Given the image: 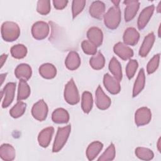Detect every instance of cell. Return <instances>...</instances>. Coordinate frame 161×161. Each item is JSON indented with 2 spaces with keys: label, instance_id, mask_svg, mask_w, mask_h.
I'll list each match as a JSON object with an SVG mask.
<instances>
[{
  "label": "cell",
  "instance_id": "cell-14",
  "mask_svg": "<svg viewBox=\"0 0 161 161\" xmlns=\"http://www.w3.org/2000/svg\"><path fill=\"white\" fill-rule=\"evenodd\" d=\"M87 36L91 43L96 47H99L103 43V34L101 29L97 27H91L87 32Z\"/></svg>",
  "mask_w": 161,
  "mask_h": 161
},
{
  "label": "cell",
  "instance_id": "cell-23",
  "mask_svg": "<svg viewBox=\"0 0 161 161\" xmlns=\"http://www.w3.org/2000/svg\"><path fill=\"white\" fill-rule=\"evenodd\" d=\"M103 144L98 141L93 142L89 145L86 150V156L89 160H94L103 149Z\"/></svg>",
  "mask_w": 161,
  "mask_h": 161
},
{
  "label": "cell",
  "instance_id": "cell-43",
  "mask_svg": "<svg viewBox=\"0 0 161 161\" xmlns=\"http://www.w3.org/2000/svg\"><path fill=\"white\" fill-rule=\"evenodd\" d=\"M112 3L114 4V6H119V3H120V1H112Z\"/></svg>",
  "mask_w": 161,
  "mask_h": 161
},
{
  "label": "cell",
  "instance_id": "cell-34",
  "mask_svg": "<svg viewBox=\"0 0 161 161\" xmlns=\"http://www.w3.org/2000/svg\"><path fill=\"white\" fill-rule=\"evenodd\" d=\"M115 147L113 143H111L104 152L99 157L98 160L104 161V160H113L115 157Z\"/></svg>",
  "mask_w": 161,
  "mask_h": 161
},
{
  "label": "cell",
  "instance_id": "cell-12",
  "mask_svg": "<svg viewBox=\"0 0 161 161\" xmlns=\"http://www.w3.org/2000/svg\"><path fill=\"white\" fill-rule=\"evenodd\" d=\"M154 9L155 6L153 5H150L145 8L142 11L137 21L138 28L140 30H143L147 26L148 22L149 21L150 18L153 13Z\"/></svg>",
  "mask_w": 161,
  "mask_h": 161
},
{
  "label": "cell",
  "instance_id": "cell-41",
  "mask_svg": "<svg viewBox=\"0 0 161 161\" xmlns=\"http://www.w3.org/2000/svg\"><path fill=\"white\" fill-rule=\"evenodd\" d=\"M6 75H7V73L1 74L0 77H1V85L3 84L4 80V79H5V78H6Z\"/></svg>",
  "mask_w": 161,
  "mask_h": 161
},
{
  "label": "cell",
  "instance_id": "cell-6",
  "mask_svg": "<svg viewBox=\"0 0 161 161\" xmlns=\"http://www.w3.org/2000/svg\"><path fill=\"white\" fill-rule=\"evenodd\" d=\"M48 111L47 104L43 99H40L33 104L31 109V114L35 119L42 121L46 119Z\"/></svg>",
  "mask_w": 161,
  "mask_h": 161
},
{
  "label": "cell",
  "instance_id": "cell-33",
  "mask_svg": "<svg viewBox=\"0 0 161 161\" xmlns=\"http://www.w3.org/2000/svg\"><path fill=\"white\" fill-rule=\"evenodd\" d=\"M50 1L48 0H40L37 2L36 11L42 15H47L50 11Z\"/></svg>",
  "mask_w": 161,
  "mask_h": 161
},
{
  "label": "cell",
  "instance_id": "cell-3",
  "mask_svg": "<svg viewBox=\"0 0 161 161\" xmlns=\"http://www.w3.org/2000/svg\"><path fill=\"white\" fill-rule=\"evenodd\" d=\"M71 131L70 125H67L64 127H59L58 128L55 141L53 142L52 151L53 152H59L66 143L69 136Z\"/></svg>",
  "mask_w": 161,
  "mask_h": 161
},
{
  "label": "cell",
  "instance_id": "cell-22",
  "mask_svg": "<svg viewBox=\"0 0 161 161\" xmlns=\"http://www.w3.org/2000/svg\"><path fill=\"white\" fill-rule=\"evenodd\" d=\"M39 73L42 77L47 79H51L55 77L57 74V69L53 64L46 63L42 64L40 67Z\"/></svg>",
  "mask_w": 161,
  "mask_h": 161
},
{
  "label": "cell",
  "instance_id": "cell-5",
  "mask_svg": "<svg viewBox=\"0 0 161 161\" xmlns=\"http://www.w3.org/2000/svg\"><path fill=\"white\" fill-rule=\"evenodd\" d=\"M15 89L16 84L14 82H9L1 91V97L3 101L2 107L3 108L8 107L13 102L14 97Z\"/></svg>",
  "mask_w": 161,
  "mask_h": 161
},
{
  "label": "cell",
  "instance_id": "cell-17",
  "mask_svg": "<svg viewBox=\"0 0 161 161\" xmlns=\"http://www.w3.org/2000/svg\"><path fill=\"white\" fill-rule=\"evenodd\" d=\"M155 42V35L153 32L148 34L144 38L140 48L139 55L142 57H146L150 51Z\"/></svg>",
  "mask_w": 161,
  "mask_h": 161
},
{
  "label": "cell",
  "instance_id": "cell-25",
  "mask_svg": "<svg viewBox=\"0 0 161 161\" xmlns=\"http://www.w3.org/2000/svg\"><path fill=\"white\" fill-rule=\"evenodd\" d=\"M52 119L55 123H67L69 120V113L64 108H57L53 112Z\"/></svg>",
  "mask_w": 161,
  "mask_h": 161
},
{
  "label": "cell",
  "instance_id": "cell-21",
  "mask_svg": "<svg viewBox=\"0 0 161 161\" xmlns=\"http://www.w3.org/2000/svg\"><path fill=\"white\" fill-rule=\"evenodd\" d=\"M16 152L14 147L8 143H4L0 147V157L5 161H11L14 159Z\"/></svg>",
  "mask_w": 161,
  "mask_h": 161
},
{
  "label": "cell",
  "instance_id": "cell-31",
  "mask_svg": "<svg viewBox=\"0 0 161 161\" xmlns=\"http://www.w3.org/2000/svg\"><path fill=\"white\" fill-rule=\"evenodd\" d=\"M27 53V48L23 44H17L11 48V54L13 57L21 59L24 58Z\"/></svg>",
  "mask_w": 161,
  "mask_h": 161
},
{
  "label": "cell",
  "instance_id": "cell-28",
  "mask_svg": "<svg viewBox=\"0 0 161 161\" xmlns=\"http://www.w3.org/2000/svg\"><path fill=\"white\" fill-rule=\"evenodd\" d=\"M93 99L92 94L89 91H85L82 95L81 108L85 113H89L92 108Z\"/></svg>",
  "mask_w": 161,
  "mask_h": 161
},
{
  "label": "cell",
  "instance_id": "cell-26",
  "mask_svg": "<svg viewBox=\"0 0 161 161\" xmlns=\"http://www.w3.org/2000/svg\"><path fill=\"white\" fill-rule=\"evenodd\" d=\"M109 69L113 75V77L120 82L122 79L121 66L115 57H113L111 59L109 64Z\"/></svg>",
  "mask_w": 161,
  "mask_h": 161
},
{
  "label": "cell",
  "instance_id": "cell-11",
  "mask_svg": "<svg viewBox=\"0 0 161 161\" xmlns=\"http://www.w3.org/2000/svg\"><path fill=\"white\" fill-rule=\"evenodd\" d=\"M111 104V99L104 92L101 87L99 86L96 91V104L101 110L108 109Z\"/></svg>",
  "mask_w": 161,
  "mask_h": 161
},
{
  "label": "cell",
  "instance_id": "cell-16",
  "mask_svg": "<svg viewBox=\"0 0 161 161\" xmlns=\"http://www.w3.org/2000/svg\"><path fill=\"white\" fill-rule=\"evenodd\" d=\"M53 133L54 128L52 126L43 129L38 136V142L39 145L44 148L47 147L50 143Z\"/></svg>",
  "mask_w": 161,
  "mask_h": 161
},
{
  "label": "cell",
  "instance_id": "cell-13",
  "mask_svg": "<svg viewBox=\"0 0 161 161\" xmlns=\"http://www.w3.org/2000/svg\"><path fill=\"white\" fill-rule=\"evenodd\" d=\"M113 50L114 53L123 60L130 59L133 55V50L121 42H118L115 44L113 47Z\"/></svg>",
  "mask_w": 161,
  "mask_h": 161
},
{
  "label": "cell",
  "instance_id": "cell-15",
  "mask_svg": "<svg viewBox=\"0 0 161 161\" xmlns=\"http://www.w3.org/2000/svg\"><path fill=\"white\" fill-rule=\"evenodd\" d=\"M140 38V34L138 31L133 28H128L124 32L123 39L125 45L134 46L135 45Z\"/></svg>",
  "mask_w": 161,
  "mask_h": 161
},
{
  "label": "cell",
  "instance_id": "cell-44",
  "mask_svg": "<svg viewBox=\"0 0 161 161\" xmlns=\"http://www.w3.org/2000/svg\"><path fill=\"white\" fill-rule=\"evenodd\" d=\"M160 4H161V2H160V3L158 5V8H157V12L158 13H160V10H161V8H160L161 5Z\"/></svg>",
  "mask_w": 161,
  "mask_h": 161
},
{
  "label": "cell",
  "instance_id": "cell-7",
  "mask_svg": "<svg viewBox=\"0 0 161 161\" xmlns=\"http://www.w3.org/2000/svg\"><path fill=\"white\" fill-rule=\"evenodd\" d=\"M49 33V26L44 21H37L31 28V34L34 38L41 40L45 38Z\"/></svg>",
  "mask_w": 161,
  "mask_h": 161
},
{
  "label": "cell",
  "instance_id": "cell-42",
  "mask_svg": "<svg viewBox=\"0 0 161 161\" xmlns=\"http://www.w3.org/2000/svg\"><path fill=\"white\" fill-rule=\"evenodd\" d=\"M160 140H161V138H159L158 142H157V148H158V150L159 151V152H161V144H160L161 141H160Z\"/></svg>",
  "mask_w": 161,
  "mask_h": 161
},
{
  "label": "cell",
  "instance_id": "cell-2",
  "mask_svg": "<svg viewBox=\"0 0 161 161\" xmlns=\"http://www.w3.org/2000/svg\"><path fill=\"white\" fill-rule=\"evenodd\" d=\"M20 35V29L18 24L13 21H5L1 26L2 38L6 42H13Z\"/></svg>",
  "mask_w": 161,
  "mask_h": 161
},
{
  "label": "cell",
  "instance_id": "cell-39",
  "mask_svg": "<svg viewBox=\"0 0 161 161\" xmlns=\"http://www.w3.org/2000/svg\"><path fill=\"white\" fill-rule=\"evenodd\" d=\"M68 3V1L65 0H54L53 1V4L55 9H63L65 8Z\"/></svg>",
  "mask_w": 161,
  "mask_h": 161
},
{
  "label": "cell",
  "instance_id": "cell-9",
  "mask_svg": "<svg viewBox=\"0 0 161 161\" xmlns=\"http://www.w3.org/2000/svg\"><path fill=\"white\" fill-rule=\"evenodd\" d=\"M124 4L126 5L125 9V20L128 22L136 16L140 7V2L136 0H126L124 1Z\"/></svg>",
  "mask_w": 161,
  "mask_h": 161
},
{
  "label": "cell",
  "instance_id": "cell-30",
  "mask_svg": "<svg viewBox=\"0 0 161 161\" xmlns=\"http://www.w3.org/2000/svg\"><path fill=\"white\" fill-rule=\"evenodd\" d=\"M26 104L21 101L18 103L10 109L9 114L14 118H18L21 116L25 112Z\"/></svg>",
  "mask_w": 161,
  "mask_h": 161
},
{
  "label": "cell",
  "instance_id": "cell-4",
  "mask_svg": "<svg viewBox=\"0 0 161 161\" xmlns=\"http://www.w3.org/2000/svg\"><path fill=\"white\" fill-rule=\"evenodd\" d=\"M64 99L67 103L71 105L76 104L79 102V91L73 79H71L65 86Z\"/></svg>",
  "mask_w": 161,
  "mask_h": 161
},
{
  "label": "cell",
  "instance_id": "cell-24",
  "mask_svg": "<svg viewBox=\"0 0 161 161\" xmlns=\"http://www.w3.org/2000/svg\"><path fill=\"white\" fill-rule=\"evenodd\" d=\"M145 84V75L143 69H141L139 71L137 78L135 82L133 89V97L138 96L143 89Z\"/></svg>",
  "mask_w": 161,
  "mask_h": 161
},
{
  "label": "cell",
  "instance_id": "cell-32",
  "mask_svg": "<svg viewBox=\"0 0 161 161\" xmlns=\"http://www.w3.org/2000/svg\"><path fill=\"white\" fill-rule=\"evenodd\" d=\"M136 156L141 160H150L153 158V152L149 148L145 147H137L135 149Z\"/></svg>",
  "mask_w": 161,
  "mask_h": 161
},
{
  "label": "cell",
  "instance_id": "cell-1",
  "mask_svg": "<svg viewBox=\"0 0 161 161\" xmlns=\"http://www.w3.org/2000/svg\"><path fill=\"white\" fill-rule=\"evenodd\" d=\"M121 14L119 6H114L111 7L103 16L105 26L111 30L117 28L121 22Z\"/></svg>",
  "mask_w": 161,
  "mask_h": 161
},
{
  "label": "cell",
  "instance_id": "cell-29",
  "mask_svg": "<svg viewBox=\"0 0 161 161\" xmlns=\"http://www.w3.org/2000/svg\"><path fill=\"white\" fill-rule=\"evenodd\" d=\"M89 64L95 70H100L103 69L105 64V59L103 55L101 52H98L90 58Z\"/></svg>",
  "mask_w": 161,
  "mask_h": 161
},
{
  "label": "cell",
  "instance_id": "cell-40",
  "mask_svg": "<svg viewBox=\"0 0 161 161\" xmlns=\"http://www.w3.org/2000/svg\"><path fill=\"white\" fill-rule=\"evenodd\" d=\"M7 57H8V55L7 54H3L1 56V58H0V60H1V67H2L3 66L4 62L6 60Z\"/></svg>",
  "mask_w": 161,
  "mask_h": 161
},
{
  "label": "cell",
  "instance_id": "cell-27",
  "mask_svg": "<svg viewBox=\"0 0 161 161\" xmlns=\"http://www.w3.org/2000/svg\"><path fill=\"white\" fill-rule=\"evenodd\" d=\"M30 87L26 80L21 79L18 85V101H22L28 98L30 94Z\"/></svg>",
  "mask_w": 161,
  "mask_h": 161
},
{
  "label": "cell",
  "instance_id": "cell-37",
  "mask_svg": "<svg viewBox=\"0 0 161 161\" xmlns=\"http://www.w3.org/2000/svg\"><path fill=\"white\" fill-rule=\"evenodd\" d=\"M83 52L87 55H94L97 52V47L89 40H84L81 43Z\"/></svg>",
  "mask_w": 161,
  "mask_h": 161
},
{
  "label": "cell",
  "instance_id": "cell-20",
  "mask_svg": "<svg viewBox=\"0 0 161 161\" xmlns=\"http://www.w3.org/2000/svg\"><path fill=\"white\" fill-rule=\"evenodd\" d=\"M65 64L66 67L70 70L77 69L80 65V58L79 54L75 51L70 52L66 57Z\"/></svg>",
  "mask_w": 161,
  "mask_h": 161
},
{
  "label": "cell",
  "instance_id": "cell-38",
  "mask_svg": "<svg viewBox=\"0 0 161 161\" xmlns=\"http://www.w3.org/2000/svg\"><path fill=\"white\" fill-rule=\"evenodd\" d=\"M138 64L136 60H132V59L129 60L126 67V75L129 79H131V78L133 77L138 69Z\"/></svg>",
  "mask_w": 161,
  "mask_h": 161
},
{
  "label": "cell",
  "instance_id": "cell-36",
  "mask_svg": "<svg viewBox=\"0 0 161 161\" xmlns=\"http://www.w3.org/2000/svg\"><path fill=\"white\" fill-rule=\"evenodd\" d=\"M160 62V53L155 55L152 58L147 64V71L148 74H150L153 73L158 67Z\"/></svg>",
  "mask_w": 161,
  "mask_h": 161
},
{
  "label": "cell",
  "instance_id": "cell-8",
  "mask_svg": "<svg viewBox=\"0 0 161 161\" xmlns=\"http://www.w3.org/2000/svg\"><path fill=\"white\" fill-rule=\"evenodd\" d=\"M152 119V113L149 108L142 107L136 110L135 114V122L138 126L149 123Z\"/></svg>",
  "mask_w": 161,
  "mask_h": 161
},
{
  "label": "cell",
  "instance_id": "cell-10",
  "mask_svg": "<svg viewBox=\"0 0 161 161\" xmlns=\"http://www.w3.org/2000/svg\"><path fill=\"white\" fill-rule=\"evenodd\" d=\"M103 83L106 90L112 94H116L121 91L119 81L109 74L104 75Z\"/></svg>",
  "mask_w": 161,
  "mask_h": 161
},
{
  "label": "cell",
  "instance_id": "cell-18",
  "mask_svg": "<svg viewBox=\"0 0 161 161\" xmlns=\"http://www.w3.org/2000/svg\"><path fill=\"white\" fill-rule=\"evenodd\" d=\"M105 11V4L101 1H94L89 7L90 15L96 19H101Z\"/></svg>",
  "mask_w": 161,
  "mask_h": 161
},
{
  "label": "cell",
  "instance_id": "cell-19",
  "mask_svg": "<svg viewBox=\"0 0 161 161\" xmlns=\"http://www.w3.org/2000/svg\"><path fill=\"white\" fill-rule=\"evenodd\" d=\"M14 74L16 77L20 80H28L32 74L31 68L28 64H21L15 69Z\"/></svg>",
  "mask_w": 161,
  "mask_h": 161
},
{
  "label": "cell",
  "instance_id": "cell-35",
  "mask_svg": "<svg viewBox=\"0 0 161 161\" xmlns=\"http://www.w3.org/2000/svg\"><path fill=\"white\" fill-rule=\"evenodd\" d=\"M86 1L84 0H74L72 3V17L75 18L83 10Z\"/></svg>",
  "mask_w": 161,
  "mask_h": 161
}]
</instances>
